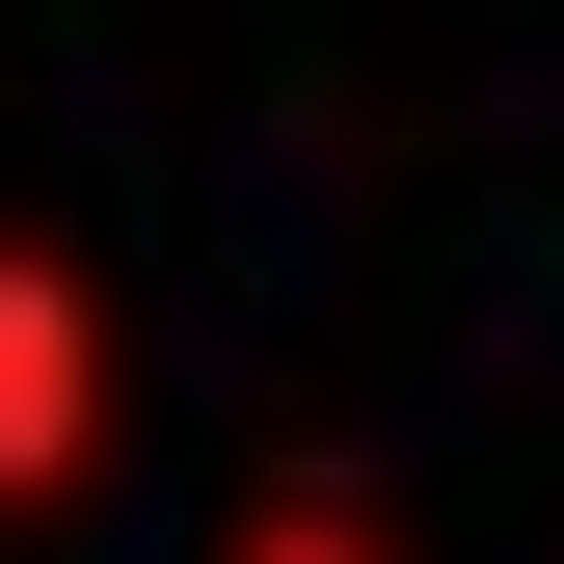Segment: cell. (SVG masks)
Wrapping results in <instances>:
<instances>
[{"instance_id": "1", "label": "cell", "mask_w": 564, "mask_h": 564, "mask_svg": "<svg viewBox=\"0 0 564 564\" xmlns=\"http://www.w3.org/2000/svg\"><path fill=\"white\" fill-rule=\"evenodd\" d=\"M82 484H108V296H82V242L0 216V538L82 511Z\"/></svg>"}, {"instance_id": "2", "label": "cell", "mask_w": 564, "mask_h": 564, "mask_svg": "<svg viewBox=\"0 0 564 564\" xmlns=\"http://www.w3.org/2000/svg\"><path fill=\"white\" fill-rule=\"evenodd\" d=\"M216 564H403V538L349 511V484H242V538H216Z\"/></svg>"}]
</instances>
